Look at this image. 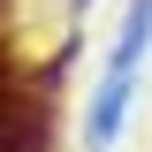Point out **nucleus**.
I'll list each match as a JSON object with an SVG mask.
<instances>
[{
	"label": "nucleus",
	"instance_id": "1",
	"mask_svg": "<svg viewBox=\"0 0 152 152\" xmlns=\"http://www.w3.org/2000/svg\"><path fill=\"white\" fill-rule=\"evenodd\" d=\"M145 38H152V8H137L129 31H122V53H114V76H107V91H99V137H114V122H122V99H129V76L145 61Z\"/></svg>",
	"mask_w": 152,
	"mask_h": 152
}]
</instances>
